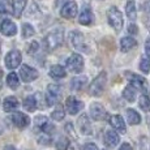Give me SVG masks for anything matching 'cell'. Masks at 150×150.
<instances>
[{"instance_id":"cell-1","label":"cell","mask_w":150,"mask_h":150,"mask_svg":"<svg viewBox=\"0 0 150 150\" xmlns=\"http://www.w3.org/2000/svg\"><path fill=\"white\" fill-rule=\"evenodd\" d=\"M63 41H64V30H63V28H56L46 35L45 46L48 51H52L59 46H62Z\"/></svg>"},{"instance_id":"cell-2","label":"cell","mask_w":150,"mask_h":150,"mask_svg":"<svg viewBox=\"0 0 150 150\" xmlns=\"http://www.w3.org/2000/svg\"><path fill=\"white\" fill-rule=\"evenodd\" d=\"M106 83H107V74L102 72L91 81L90 86H89V94L93 97H99L105 90Z\"/></svg>"},{"instance_id":"cell-3","label":"cell","mask_w":150,"mask_h":150,"mask_svg":"<svg viewBox=\"0 0 150 150\" xmlns=\"http://www.w3.org/2000/svg\"><path fill=\"white\" fill-rule=\"evenodd\" d=\"M107 20H108V24L116 31H120L123 29V25H124L123 14L116 7H111L107 11Z\"/></svg>"},{"instance_id":"cell-4","label":"cell","mask_w":150,"mask_h":150,"mask_svg":"<svg viewBox=\"0 0 150 150\" xmlns=\"http://www.w3.org/2000/svg\"><path fill=\"white\" fill-rule=\"evenodd\" d=\"M125 77L128 79V81L131 82V85L133 86L136 90H141L145 94L149 93L148 81H146L142 76H138V74H136V73H131V72H125Z\"/></svg>"},{"instance_id":"cell-5","label":"cell","mask_w":150,"mask_h":150,"mask_svg":"<svg viewBox=\"0 0 150 150\" xmlns=\"http://www.w3.org/2000/svg\"><path fill=\"white\" fill-rule=\"evenodd\" d=\"M60 96H62V88L55 83L47 86V93H46V105L47 106H54L59 102Z\"/></svg>"},{"instance_id":"cell-6","label":"cell","mask_w":150,"mask_h":150,"mask_svg":"<svg viewBox=\"0 0 150 150\" xmlns=\"http://www.w3.org/2000/svg\"><path fill=\"white\" fill-rule=\"evenodd\" d=\"M67 68L73 73H80L83 69V59L80 54H72L67 60Z\"/></svg>"},{"instance_id":"cell-7","label":"cell","mask_w":150,"mask_h":150,"mask_svg":"<svg viewBox=\"0 0 150 150\" xmlns=\"http://www.w3.org/2000/svg\"><path fill=\"white\" fill-rule=\"evenodd\" d=\"M21 60H22L21 52L18 50H12L5 56V65H7L8 69H14L21 64Z\"/></svg>"},{"instance_id":"cell-8","label":"cell","mask_w":150,"mask_h":150,"mask_svg":"<svg viewBox=\"0 0 150 150\" xmlns=\"http://www.w3.org/2000/svg\"><path fill=\"white\" fill-rule=\"evenodd\" d=\"M20 77L24 82H31L38 79V71L29 67L28 64H24L20 69Z\"/></svg>"},{"instance_id":"cell-9","label":"cell","mask_w":150,"mask_h":150,"mask_svg":"<svg viewBox=\"0 0 150 150\" xmlns=\"http://www.w3.org/2000/svg\"><path fill=\"white\" fill-rule=\"evenodd\" d=\"M77 12H79V7H77L76 1L71 0V1H67L64 5H63L62 11H60V14L64 18H74L77 16Z\"/></svg>"},{"instance_id":"cell-10","label":"cell","mask_w":150,"mask_h":150,"mask_svg":"<svg viewBox=\"0 0 150 150\" xmlns=\"http://www.w3.org/2000/svg\"><path fill=\"white\" fill-rule=\"evenodd\" d=\"M90 116L96 122H100V120H105L107 117V111L100 103H93L90 106Z\"/></svg>"},{"instance_id":"cell-11","label":"cell","mask_w":150,"mask_h":150,"mask_svg":"<svg viewBox=\"0 0 150 150\" xmlns=\"http://www.w3.org/2000/svg\"><path fill=\"white\" fill-rule=\"evenodd\" d=\"M69 38H71V43L73 45L74 48H77V50H81V51H88V50H86L85 38H83L82 33L74 30V31H72V33L69 34Z\"/></svg>"},{"instance_id":"cell-12","label":"cell","mask_w":150,"mask_h":150,"mask_svg":"<svg viewBox=\"0 0 150 150\" xmlns=\"http://www.w3.org/2000/svg\"><path fill=\"white\" fill-rule=\"evenodd\" d=\"M65 107H67V111L71 115H76L77 112L83 108V103L74 97H68L67 100H65Z\"/></svg>"},{"instance_id":"cell-13","label":"cell","mask_w":150,"mask_h":150,"mask_svg":"<svg viewBox=\"0 0 150 150\" xmlns=\"http://www.w3.org/2000/svg\"><path fill=\"white\" fill-rule=\"evenodd\" d=\"M12 123L18 128H26V127L30 124V119H29L28 115L22 114V112H14L11 117Z\"/></svg>"},{"instance_id":"cell-14","label":"cell","mask_w":150,"mask_h":150,"mask_svg":"<svg viewBox=\"0 0 150 150\" xmlns=\"http://www.w3.org/2000/svg\"><path fill=\"white\" fill-rule=\"evenodd\" d=\"M0 31L7 37H13L14 34L17 33V26L11 20H4V21L0 24Z\"/></svg>"},{"instance_id":"cell-15","label":"cell","mask_w":150,"mask_h":150,"mask_svg":"<svg viewBox=\"0 0 150 150\" xmlns=\"http://www.w3.org/2000/svg\"><path fill=\"white\" fill-rule=\"evenodd\" d=\"M77 125H79L80 132L82 134H85V136L91 133V125H90V120H89L88 115H81L80 119L77 120Z\"/></svg>"},{"instance_id":"cell-16","label":"cell","mask_w":150,"mask_h":150,"mask_svg":"<svg viewBox=\"0 0 150 150\" xmlns=\"http://www.w3.org/2000/svg\"><path fill=\"white\" fill-rule=\"evenodd\" d=\"M110 124H111L117 132H120L122 134H124L127 132L125 123H124L123 117L120 116V115H112V116L110 117Z\"/></svg>"},{"instance_id":"cell-17","label":"cell","mask_w":150,"mask_h":150,"mask_svg":"<svg viewBox=\"0 0 150 150\" xmlns=\"http://www.w3.org/2000/svg\"><path fill=\"white\" fill-rule=\"evenodd\" d=\"M93 21H94V17H93V13H91V9L88 7H85L81 11V13H80L79 22L81 25H91Z\"/></svg>"},{"instance_id":"cell-18","label":"cell","mask_w":150,"mask_h":150,"mask_svg":"<svg viewBox=\"0 0 150 150\" xmlns=\"http://www.w3.org/2000/svg\"><path fill=\"white\" fill-rule=\"evenodd\" d=\"M105 142L108 148H115V146L120 142L119 134H117L115 131H107L105 134Z\"/></svg>"},{"instance_id":"cell-19","label":"cell","mask_w":150,"mask_h":150,"mask_svg":"<svg viewBox=\"0 0 150 150\" xmlns=\"http://www.w3.org/2000/svg\"><path fill=\"white\" fill-rule=\"evenodd\" d=\"M18 106L20 103L16 97H7L4 99V102H3V108H4L5 112H12L18 108Z\"/></svg>"},{"instance_id":"cell-20","label":"cell","mask_w":150,"mask_h":150,"mask_svg":"<svg viewBox=\"0 0 150 150\" xmlns=\"http://www.w3.org/2000/svg\"><path fill=\"white\" fill-rule=\"evenodd\" d=\"M28 0H13L12 4V14H14V17L20 18L22 12H24L25 7H26Z\"/></svg>"},{"instance_id":"cell-21","label":"cell","mask_w":150,"mask_h":150,"mask_svg":"<svg viewBox=\"0 0 150 150\" xmlns=\"http://www.w3.org/2000/svg\"><path fill=\"white\" fill-rule=\"evenodd\" d=\"M136 45H137V42L134 38H132V37H124V38H122V41H120V50L123 52H128L133 47H136Z\"/></svg>"},{"instance_id":"cell-22","label":"cell","mask_w":150,"mask_h":150,"mask_svg":"<svg viewBox=\"0 0 150 150\" xmlns=\"http://www.w3.org/2000/svg\"><path fill=\"white\" fill-rule=\"evenodd\" d=\"M127 120L129 122L131 125H137L141 123V116L140 114L133 108H128L127 110Z\"/></svg>"},{"instance_id":"cell-23","label":"cell","mask_w":150,"mask_h":150,"mask_svg":"<svg viewBox=\"0 0 150 150\" xmlns=\"http://www.w3.org/2000/svg\"><path fill=\"white\" fill-rule=\"evenodd\" d=\"M22 106H24V108L26 110L29 112H33L35 111V108L38 107V103H37V98L35 96H29L25 98L24 103H22Z\"/></svg>"},{"instance_id":"cell-24","label":"cell","mask_w":150,"mask_h":150,"mask_svg":"<svg viewBox=\"0 0 150 150\" xmlns=\"http://www.w3.org/2000/svg\"><path fill=\"white\" fill-rule=\"evenodd\" d=\"M125 13L131 21H134L137 17V12H136V4H134V0H128L125 5Z\"/></svg>"},{"instance_id":"cell-25","label":"cell","mask_w":150,"mask_h":150,"mask_svg":"<svg viewBox=\"0 0 150 150\" xmlns=\"http://www.w3.org/2000/svg\"><path fill=\"white\" fill-rule=\"evenodd\" d=\"M50 76L52 79H64L67 76V72L62 65H52L50 69Z\"/></svg>"},{"instance_id":"cell-26","label":"cell","mask_w":150,"mask_h":150,"mask_svg":"<svg viewBox=\"0 0 150 150\" xmlns=\"http://www.w3.org/2000/svg\"><path fill=\"white\" fill-rule=\"evenodd\" d=\"M123 97L125 98L127 102L133 103V102H134V99H136V89H134L132 85H128L125 89H124V91H123Z\"/></svg>"},{"instance_id":"cell-27","label":"cell","mask_w":150,"mask_h":150,"mask_svg":"<svg viewBox=\"0 0 150 150\" xmlns=\"http://www.w3.org/2000/svg\"><path fill=\"white\" fill-rule=\"evenodd\" d=\"M86 83V77L85 76H80V77H74L71 81V88L72 90H81L82 86Z\"/></svg>"},{"instance_id":"cell-28","label":"cell","mask_w":150,"mask_h":150,"mask_svg":"<svg viewBox=\"0 0 150 150\" xmlns=\"http://www.w3.org/2000/svg\"><path fill=\"white\" fill-rule=\"evenodd\" d=\"M65 116V111H64V107H63L62 105H57L55 110L52 111V114H51V117H52L54 120H56V122H60V120H63Z\"/></svg>"},{"instance_id":"cell-29","label":"cell","mask_w":150,"mask_h":150,"mask_svg":"<svg viewBox=\"0 0 150 150\" xmlns=\"http://www.w3.org/2000/svg\"><path fill=\"white\" fill-rule=\"evenodd\" d=\"M7 85L9 86L11 89H17L20 85V80H18V76H17L14 72H11L7 76Z\"/></svg>"},{"instance_id":"cell-30","label":"cell","mask_w":150,"mask_h":150,"mask_svg":"<svg viewBox=\"0 0 150 150\" xmlns=\"http://www.w3.org/2000/svg\"><path fill=\"white\" fill-rule=\"evenodd\" d=\"M138 106L142 111L149 112L150 111V98L148 94H144V96L140 97V100H138Z\"/></svg>"},{"instance_id":"cell-31","label":"cell","mask_w":150,"mask_h":150,"mask_svg":"<svg viewBox=\"0 0 150 150\" xmlns=\"http://www.w3.org/2000/svg\"><path fill=\"white\" fill-rule=\"evenodd\" d=\"M12 13V4L9 0H0V14Z\"/></svg>"},{"instance_id":"cell-32","label":"cell","mask_w":150,"mask_h":150,"mask_svg":"<svg viewBox=\"0 0 150 150\" xmlns=\"http://www.w3.org/2000/svg\"><path fill=\"white\" fill-rule=\"evenodd\" d=\"M35 30L30 24H24L22 25V38H30L34 35Z\"/></svg>"},{"instance_id":"cell-33","label":"cell","mask_w":150,"mask_h":150,"mask_svg":"<svg viewBox=\"0 0 150 150\" xmlns=\"http://www.w3.org/2000/svg\"><path fill=\"white\" fill-rule=\"evenodd\" d=\"M34 122H35V127H37V128L42 129L43 127H45L46 124L48 123V119L46 116H43V115H39V116L35 117V120H34Z\"/></svg>"},{"instance_id":"cell-34","label":"cell","mask_w":150,"mask_h":150,"mask_svg":"<svg viewBox=\"0 0 150 150\" xmlns=\"http://www.w3.org/2000/svg\"><path fill=\"white\" fill-rule=\"evenodd\" d=\"M140 69L145 74H148L150 72V60L146 59V57H142V59H141V63H140Z\"/></svg>"},{"instance_id":"cell-35","label":"cell","mask_w":150,"mask_h":150,"mask_svg":"<svg viewBox=\"0 0 150 150\" xmlns=\"http://www.w3.org/2000/svg\"><path fill=\"white\" fill-rule=\"evenodd\" d=\"M68 144H69L68 138L60 137L59 140H57V142H56V149L57 150H65V149H67V146H68Z\"/></svg>"},{"instance_id":"cell-36","label":"cell","mask_w":150,"mask_h":150,"mask_svg":"<svg viewBox=\"0 0 150 150\" xmlns=\"http://www.w3.org/2000/svg\"><path fill=\"white\" fill-rule=\"evenodd\" d=\"M38 48H39V45H38V42H31L30 45H29V47H28V54H30V55H34L38 51Z\"/></svg>"},{"instance_id":"cell-37","label":"cell","mask_w":150,"mask_h":150,"mask_svg":"<svg viewBox=\"0 0 150 150\" xmlns=\"http://www.w3.org/2000/svg\"><path fill=\"white\" fill-rule=\"evenodd\" d=\"M38 141L42 144V145H50V144H51L50 136H48V134H46V133H45V136H41V137H39Z\"/></svg>"},{"instance_id":"cell-38","label":"cell","mask_w":150,"mask_h":150,"mask_svg":"<svg viewBox=\"0 0 150 150\" xmlns=\"http://www.w3.org/2000/svg\"><path fill=\"white\" fill-rule=\"evenodd\" d=\"M65 132H67L68 134H71V136L73 137V138H77L76 133H74V131H73V125H72L71 123H69V124H67V125H65Z\"/></svg>"},{"instance_id":"cell-39","label":"cell","mask_w":150,"mask_h":150,"mask_svg":"<svg viewBox=\"0 0 150 150\" xmlns=\"http://www.w3.org/2000/svg\"><path fill=\"white\" fill-rule=\"evenodd\" d=\"M145 52H146L148 59L150 60V38L146 39V42H145Z\"/></svg>"},{"instance_id":"cell-40","label":"cell","mask_w":150,"mask_h":150,"mask_svg":"<svg viewBox=\"0 0 150 150\" xmlns=\"http://www.w3.org/2000/svg\"><path fill=\"white\" fill-rule=\"evenodd\" d=\"M83 150H99V149H98V146L96 145V144L90 142V144H86L85 148H83Z\"/></svg>"},{"instance_id":"cell-41","label":"cell","mask_w":150,"mask_h":150,"mask_svg":"<svg viewBox=\"0 0 150 150\" xmlns=\"http://www.w3.org/2000/svg\"><path fill=\"white\" fill-rule=\"evenodd\" d=\"M128 31L129 33H132V34H137V31H138V29H137V26L134 24H131L128 26Z\"/></svg>"},{"instance_id":"cell-42","label":"cell","mask_w":150,"mask_h":150,"mask_svg":"<svg viewBox=\"0 0 150 150\" xmlns=\"http://www.w3.org/2000/svg\"><path fill=\"white\" fill-rule=\"evenodd\" d=\"M144 11H145L146 14L150 17V0L149 1H145V4H144Z\"/></svg>"},{"instance_id":"cell-43","label":"cell","mask_w":150,"mask_h":150,"mask_svg":"<svg viewBox=\"0 0 150 150\" xmlns=\"http://www.w3.org/2000/svg\"><path fill=\"white\" fill-rule=\"evenodd\" d=\"M119 150H132V146L129 145V144L124 142V144H122V146H120Z\"/></svg>"},{"instance_id":"cell-44","label":"cell","mask_w":150,"mask_h":150,"mask_svg":"<svg viewBox=\"0 0 150 150\" xmlns=\"http://www.w3.org/2000/svg\"><path fill=\"white\" fill-rule=\"evenodd\" d=\"M65 150H79L77 149V146L74 145L73 142H71V141H69V144H68V146H67V149Z\"/></svg>"},{"instance_id":"cell-45","label":"cell","mask_w":150,"mask_h":150,"mask_svg":"<svg viewBox=\"0 0 150 150\" xmlns=\"http://www.w3.org/2000/svg\"><path fill=\"white\" fill-rule=\"evenodd\" d=\"M3 74H4L3 73V69L0 68V89L3 88Z\"/></svg>"},{"instance_id":"cell-46","label":"cell","mask_w":150,"mask_h":150,"mask_svg":"<svg viewBox=\"0 0 150 150\" xmlns=\"http://www.w3.org/2000/svg\"><path fill=\"white\" fill-rule=\"evenodd\" d=\"M4 150H17V149L14 148L13 145H7V146H5V148H4Z\"/></svg>"},{"instance_id":"cell-47","label":"cell","mask_w":150,"mask_h":150,"mask_svg":"<svg viewBox=\"0 0 150 150\" xmlns=\"http://www.w3.org/2000/svg\"><path fill=\"white\" fill-rule=\"evenodd\" d=\"M1 132H3V129H1V127H0V134H1Z\"/></svg>"}]
</instances>
